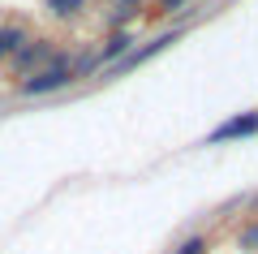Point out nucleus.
Wrapping results in <instances>:
<instances>
[{"label":"nucleus","instance_id":"5","mask_svg":"<svg viewBox=\"0 0 258 254\" xmlns=\"http://www.w3.org/2000/svg\"><path fill=\"white\" fill-rule=\"evenodd\" d=\"M43 56H47V47H22L18 61H22V65H30V61H43Z\"/></svg>","mask_w":258,"mask_h":254},{"label":"nucleus","instance_id":"7","mask_svg":"<svg viewBox=\"0 0 258 254\" xmlns=\"http://www.w3.org/2000/svg\"><path fill=\"white\" fill-rule=\"evenodd\" d=\"M176 254H207V241H203V237H194V241H185Z\"/></svg>","mask_w":258,"mask_h":254},{"label":"nucleus","instance_id":"4","mask_svg":"<svg viewBox=\"0 0 258 254\" xmlns=\"http://www.w3.org/2000/svg\"><path fill=\"white\" fill-rule=\"evenodd\" d=\"M18 43H26V35H22L18 26H0V56L18 52Z\"/></svg>","mask_w":258,"mask_h":254},{"label":"nucleus","instance_id":"2","mask_svg":"<svg viewBox=\"0 0 258 254\" xmlns=\"http://www.w3.org/2000/svg\"><path fill=\"white\" fill-rule=\"evenodd\" d=\"M258 129V117L254 112H245V117H232V121H224L220 129H211L207 134V142H224V138H245V134H254Z\"/></svg>","mask_w":258,"mask_h":254},{"label":"nucleus","instance_id":"1","mask_svg":"<svg viewBox=\"0 0 258 254\" xmlns=\"http://www.w3.org/2000/svg\"><path fill=\"white\" fill-rule=\"evenodd\" d=\"M69 78H74V69H69V65H52L47 73H39V78L22 82V95H47V91H56V86H64Z\"/></svg>","mask_w":258,"mask_h":254},{"label":"nucleus","instance_id":"6","mask_svg":"<svg viewBox=\"0 0 258 254\" xmlns=\"http://www.w3.org/2000/svg\"><path fill=\"white\" fill-rule=\"evenodd\" d=\"M78 5H82V0H47V9H52V13H74Z\"/></svg>","mask_w":258,"mask_h":254},{"label":"nucleus","instance_id":"3","mask_svg":"<svg viewBox=\"0 0 258 254\" xmlns=\"http://www.w3.org/2000/svg\"><path fill=\"white\" fill-rule=\"evenodd\" d=\"M168 43H176V35H159V39H151L147 47H138V52H125V56H120L116 65H112V73H116V69H134V65H142V61H151V56H155V52H164Z\"/></svg>","mask_w":258,"mask_h":254}]
</instances>
